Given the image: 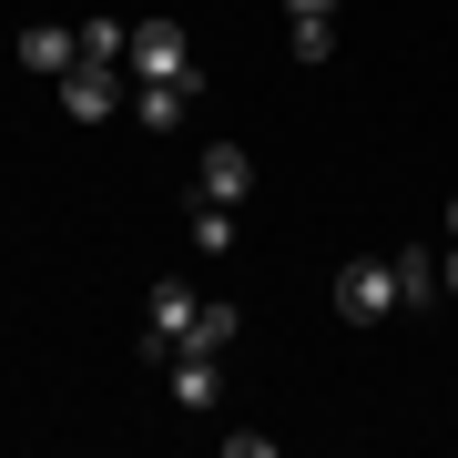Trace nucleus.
Instances as JSON below:
<instances>
[{"mask_svg":"<svg viewBox=\"0 0 458 458\" xmlns=\"http://www.w3.org/2000/svg\"><path fill=\"white\" fill-rule=\"evenodd\" d=\"M123 72H132V82H204L194 41H183L174 21H132V51H123Z\"/></svg>","mask_w":458,"mask_h":458,"instance_id":"1","label":"nucleus"},{"mask_svg":"<svg viewBox=\"0 0 458 458\" xmlns=\"http://www.w3.org/2000/svg\"><path fill=\"white\" fill-rule=\"evenodd\" d=\"M336 316H346V327H377V316H397V265H387V255H357V265L336 276Z\"/></svg>","mask_w":458,"mask_h":458,"instance_id":"2","label":"nucleus"},{"mask_svg":"<svg viewBox=\"0 0 458 458\" xmlns=\"http://www.w3.org/2000/svg\"><path fill=\"white\" fill-rule=\"evenodd\" d=\"M194 306H204V295L183 285V276L153 285V295H143V357H164V367H174V357H183V327H194Z\"/></svg>","mask_w":458,"mask_h":458,"instance_id":"3","label":"nucleus"},{"mask_svg":"<svg viewBox=\"0 0 458 458\" xmlns=\"http://www.w3.org/2000/svg\"><path fill=\"white\" fill-rule=\"evenodd\" d=\"M51 102H62L72 123H113L123 113V62H72L62 82H51Z\"/></svg>","mask_w":458,"mask_h":458,"instance_id":"4","label":"nucleus"},{"mask_svg":"<svg viewBox=\"0 0 458 458\" xmlns=\"http://www.w3.org/2000/svg\"><path fill=\"white\" fill-rule=\"evenodd\" d=\"M72 62H82V31H72V21H31V31H21V72H41V82H62Z\"/></svg>","mask_w":458,"mask_h":458,"instance_id":"5","label":"nucleus"},{"mask_svg":"<svg viewBox=\"0 0 458 458\" xmlns=\"http://www.w3.org/2000/svg\"><path fill=\"white\" fill-rule=\"evenodd\" d=\"M255 194V153L245 143H214L204 153V204H245Z\"/></svg>","mask_w":458,"mask_h":458,"instance_id":"6","label":"nucleus"},{"mask_svg":"<svg viewBox=\"0 0 458 458\" xmlns=\"http://www.w3.org/2000/svg\"><path fill=\"white\" fill-rule=\"evenodd\" d=\"M194 102H204V82H132V113H143V132H174Z\"/></svg>","mask_w":458,"mask_h":458,"instance_id":"7","label":"nucleus"},{"mask_svg":"<svg viewBox=\"0 0 458 458\" xmlns=\"http://www.w3.org/2000/svg\"><path fill=\"white\" fill-rule=\"evenodd\" d=\"M387 265H397V306H438V295H448L438 255H418V245H408V255H387Z\"/></svg>","mask_w":458,"mask_h":458,"instance_id":"8","label":"nucleus"},{"mask_svg":"<svg viewBox=\"0 0 458 458\" xmlns=\"http://www.w3.org/2000/svg\"><path fill=\"white\" fill-rule=\"evenodd\" d=\"M214 346H234V306H225V295H204L194 327H183V357H214Z\"/></svg>","mask_w":458,"mask_h":458,"instance_id":"9","label":"nucleus"},{"mask_svg":"<svg viewBox=\"0 0 458 458\" xmlns=\"http://www.w3.org/2000/svg\"><path fill=\"white\" fill-rule=\"evenodd\" d=\"M174 408H214V357H174Z\"/></svg>","mask_w":458,"mask_h":458,"instance_id":"10","label":"nucleus"},{"mask_svg":"<svg viewBox=\"0 0 458 458\" xmlns=\"http://www.w3.org/2000/svg\"><path fill=\"white\" fill-rule=\"evenodd\" d=\"M132 51V21H82V62H123Z\"/></svg>","mask_w":458,"mask_h":458,"instance_id":"11","label":"nucleus"},{"mask_svg":"<svg viewBox=\"0 0 458 458\" xmlns=\"http://www.w3.org/2000/svg\"><path fill=\"white\" fill-rule=\"evenodd\" d=\"M194 245H204V255L234 245V204H204V194H194Z\"/></svg>","mask_w":458,"mask_h":458,"instance_id":"12","label":"nucleus"},{"mask_svg":"<svg viewBox=\"0 0 458 458\" xmlns=\"http://www.w3.org/2000/svg\"><path fill=\"white\" fill-rule=\"evenodd\" d=\"M336 51V21H295V62H327Z\"/></svg>","mask_w":458,"mask_h":458,"instance_id":"13","label":"nucleus"},{"mask_svg":"<svg viewBox=\"0 0 458 458\" xmlns=\"http://www.w3.org/2000/svg\"><path fill=\"white\" fill-rule=\"evenodd\" d=\"M285 21H336V0H285Z\"/></svg>","mask_w":458,"mask_h":458,"instance_id":"14","label":"nucleus"},{"mask_svg":"<svg viewBox=\"0 0 458 458\" xmlns=\"http://www.w3.org/2000/svg\"><path fill=\"white\" fill-rule=\"evenodd\" d=\"M438 276H448V295H458V234H448V255H438Z\"/></svg>","mask_w":458,"mask_h":458,"instance_id":"15","label":"nucleus"}]
</instances>
